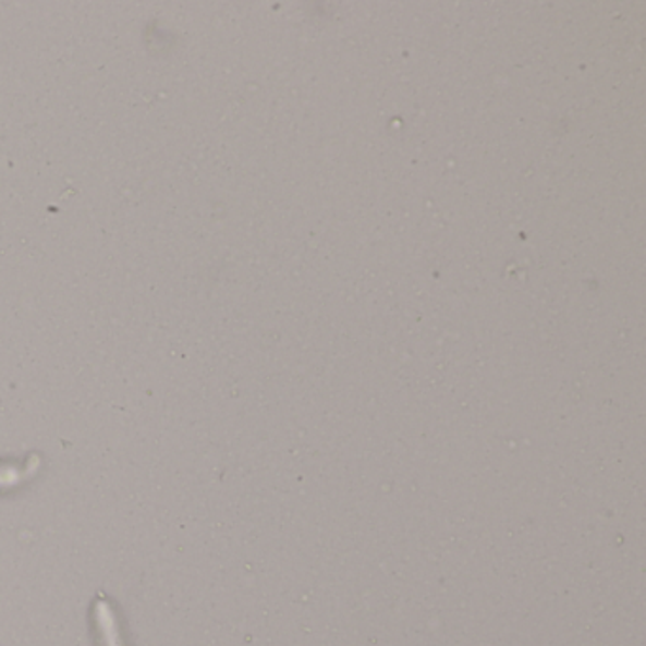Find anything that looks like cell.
Instances as JSON below:
<instances>
[{"instance_id": "6da1fadb", "label": "cell", "mask_w": 646, "mask_h": 646, "mask_svg": "<svg viewBox=\"0 0 646 646\" xmlns=\"http://www.w3.org/2000/svg\"><path fill=\"white\" fill-rule=\"evenodd\" d=\"M15 468H0V486H8V484H14L20 479Z\"/></svg>"}]
</instances>
